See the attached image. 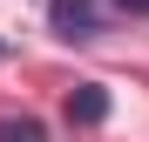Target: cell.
Here are the masks:
<instances>
[{
  "label": "cell",
  "instance_id": "cell-1",
  "mask_svg": "<svg viewBox=\"0 0 149 142\" xmlns=\"http://www.w3.org/2000/svg\"><path fill=\"white\" fill-rule=\"evenodd\" d=\"M47 20L68 41H95L102 34V0H47Z\"/></svg>",
  "mask_w": 149,
  "mask_h": 142
},
{
  "label": "cell",
  "instance_id": "cell-2",
  "mask_svg": "<svg viewBox=\"0 0 149 142\" xmlns=\"http://www.w3.org/2000/svg\"><path fill=\"white\" fill-rule=\"evenodd\" d=\"M68 122H74V129H102V122H109V88H102V81H81V88L68 95Z\"/></svg>",
  "mask_w": 149,
  "mask_h": 142
},
{
  "label": "cell",
  "instance_id": "cell-3",
  "mask_svg": "<svg viewBox=\"0 0 149 142\" xmlns=\"http://www.w3.org/2000/svg\"><path fill=\"white\" fill-rule=\"evenodd\" d=\"M0 142H47V129L34 122V115H20V122L7 115V122H0Z\"/></svg>",
  "mask_w": 149,
  "mask_h": 142
},
{
  "label": "cell",
  "instance_id": "cell-4",
  "mask_svg": "<svg viewBox=\"0 0 149 142\" xmlns=\"http://www.w3.org/2000/svg\"><path fill=\"white\" fill-rule=\"evenodd\" d=\"M115 7H122V14H149V0H115Z\"/></svg>",
  "mask_w": 149,
  "mask_h": 142
}]
</instances>
